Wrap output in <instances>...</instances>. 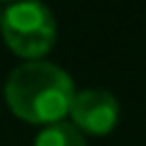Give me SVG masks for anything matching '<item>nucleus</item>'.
<instances>
[{
  "mask_svg": "<svg viewBox=\"0 0 146 146\" xmlns=\"http://www.w3.org/2000/svg\"><path fill=\"white\" fill-rule=\"evenodd\" d=\"M10 3H15V0H10Z\"/></svg>",
  "mask_w": 146,
  "mask_h": 146,
  "instance_id": "423d86ee",
  "label": "nucleus"
},
{
  "mask_svg": "<svg viewBox=\"0 0 146 146\" xmlns=\"http://www.w3.org/2000/svg\"><path fill=\"white\" fill-rule=\"evenodd\" d=\"M68 112L80 131L107 134L119 119V100L105 88H83L73 95Z\"/></svg>",
  "mask_w": 146,
  "mask_h": 146,
  "instance_id": "7ed1b4c3",
  "label": "nucleus"
},
{
  "mask_svg": "<svg viewBox=\"0 0 146 146\" xmlns=\"http://www.w3.org/2000/svg\"><path fill=\"white\" fill-rule=\"evenodd\" d=\"M3 36L20 56L42 58L56 39V20L42 0H15L3 15Z\"/></svg>",
  "mask_w": 146,
  "mask_h": 146,
  "instance_id": "f03ea898",
  "label": "nucleus"
},
{
  "mask_svg": "<svg viewBox=\"0 0 146 146\" xmlns=\"http://www.w3.org/2000/svg\"><path fill=\"white\" fill-rule=\"evenodd\" d=\"M3 15H5V10H3V7H0V27H3Z\"/></svg>",
  "mask_w": 146,
  "mask_h": 146,
  "instance_id": "39448f33",
  "label": "nucleus"
},
{
  "mask_svg": "<svg viewBox=\"0 0 146 146\" xmlns=\"http://www.w3.org/2000/svg\"><path fill=\"white\" fill-rule=\"evenodd\" d=\"M34 146H88L85 136L73 122L58 119L51 124H44L34 136Z\"/></svg>",
  "mask_w": 146,
  "mask_h": 146,
  "instance_id": "20e7f679",
  "label": "nucleus"
},
{
  "mask_svg": "<svg viewBox=\"0 0 146 146\" xmlns=\"http://www.w3.org/2000/svg\"><path fill=\"white\" fill-rule=\"evenodd\" d=\"M73 95V78L66 68L46 58H32L15 66L5 80V100L12 112L36 124L63 119L71 110Z\"/></svg>",
  "mask_w": 146,
  "mask_h": 146,
  "instance_id": "f257e3e1",
  "label": "nucleus"
}]
</instances>
